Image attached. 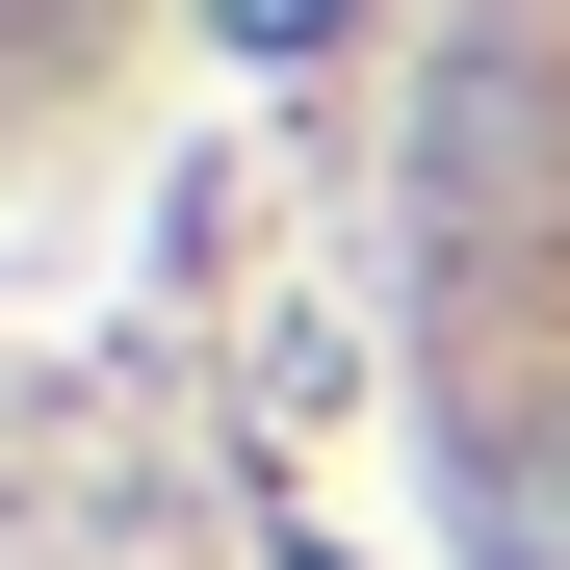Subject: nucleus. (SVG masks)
Instances as JSON below:
<instances>
[{"label": "nucleus", "mask_w": 570, "mask_h": 570, "mask_svg": "<svg viewBox=\"0 0 570 570\" xmlns=\"http://www.w3.org/2000/svg\"><path fill=\"white\" fill-rule=\"evenodd\" d=\"M27 27H52V0H0V52H27Z\"/></svg>", "instance_id": "1"}]
</instances>
